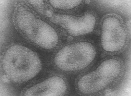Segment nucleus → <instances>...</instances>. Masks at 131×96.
Masks as SVG:
<instances>
[{"instance_id": "nucleus-1", "label": "nucleus", "mask_w": 131, "mask_h": 96, "mask_svg": "<svg viewBox=\"0 0 131 96\" xmlns=\"http://www.w3.org/2000/svg\"><path fill=\"white\" fill-rule=\"evenodd\" d=\"M4 75L15 84H22L32 80L42 68L41 58L32 49L19 43L10 44L2 59Z\"/></svg>"}, {"instance_id": "nucleus-5", "label": "nucleus", "mask_w": 131, "mask_h": 96, "mask_svg": "<svg viewBox=\"0 0 131 96\" xmlns=\"http://www.w3.org/2000/svg\"><path fill=\"white\" fill-rule=\"evenodd\" d=\"M125 29L119 18L114 16L106 17L102 22L101 30V45L107 52H119L126 43Z\"/></svg>"}, {"instance_id": "nucleus-2", "label": "nucleus", "mask_w": 131, "mask_h": 96, "mask_svg": "<svg viewBox=\"0 0 131 96\" xmlns=\"http://www.w3.org/2000/svg\"><path fill=\"white\" fill-rule=\"evenodd\" d=\"M13 21L16 29L23 36L41 48L53 50L59 43L60 38L56 29L28 8L17 7Z\"/></svg>"}, {"instance_id": "nucleus-6", "label": "nucleus", "mask_w": 131, "mask_h": 96, "mask_svg": "<svg viewBox=\"0 0 131 96\" xmlns=\"http://www.w3.org/2000/svg\"><path fill=\"white\" fill-rule=\"evenodd\" d=\"M51 20L73 37L83 36L92 32L95 27L96 18L92 13L75 16L63 14L52 15Z\"/></svg>"}, {"instance_id": "nucleus-4", "label": "nucleus", "mask_w": 131, "mask_h": 96, "mask_svg": "<svg viewBox=\"0 0 131 96\" xmlns=\"http://www.w3.org/2000/svg\"><path fill=\"white\" fill-rule=\"evenodd\" d=\"M122 70L119 60L114 58L104 60L94 70L80 77L77 82L78 89L86 95L100 92L118 77Z\"/></svg>"}, {"instance_id": "nucleus-7", "label": "nucleus", "mask_w": 131, "mask_h": 96, "mask_svg": "<svg viewBox=\"0 0 131 96\" xmlns=\"http://www.w3.org/2000/svg\"><path fill=\"white\" fill-rule=\"evenodd\" d=\"M67 90L65 80L61 77L54 76L35 84L26 89L24 96H58L65 95Z\"/></svg>"}, {"instance_id": "nucleus-3", "label": "nucleus", "mask_w": 131, "mask_h": 96, "mask_svg": "<svg viewBox=\"0 0 131 96\" xmlns=\"http://www.w3.org/2000/svg\"><path fill=\"white\" fill-rule=\"evenodd\" d=\"M96 55L94 44L88 41L80 40L59 50L54 56L53 64L62 71L78 72L91 65Z\"/></svg>"}, {"instance_id": "nucleus-8", "label": "nucleus", "mask_w": 131, "mask_h": 96, "mask_svg": "<svg viewBox=\"0 0 131 96\" xmlns=\"http://www.w3.org/2000/svg\"><path fill=\"white\" fill-rule=\"evenodd\" d=\"M81 1H49V4L53 7L60 10H70L76 7L82 3Z\"/></svg>"}]
</instances>
